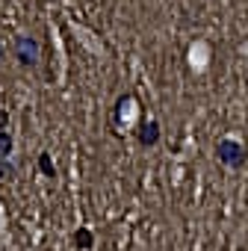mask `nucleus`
<instances>
[{
  "instance_id": "1",
  "label": "nucleus",
  "mask_w": 248,
  "mask_h": 251,
  "mask_svg": "<svg viewBox=\"0 0 248 251\" xmlns=\"http://www.w3.org/2000/svg\"><path fill=\"white\" fill-rule=\"evenodd\" d=\"M216 157H219V163H224L227 169H239V166L245 163V145L236 142V139H219Z\"/></svg>"
},
{
  "instance_id": "2",
  "label": "nucleus",
  "mask_w": 248,
  "mask_h": 251,
  "mask_svg": "<svg viewBox=\"0 0 248 251\" xmlns=\"http://www.w3.org/2000/svg\"><path fill=\"white\" fill-rule=\"evenodd\" d=\"M15 56H18L21 65H30L33 68L39 62V42L33 36H18L15 39Z\"/></svg>"
},
{
  "instance_id": "3",
  "label": "nucleus",
  "mask_w": 248,
  "mask_h": 251,
  "mask_svg": "<svg viewBox=\"0 0 248 251\" xmlns=\"http://www.w3.org/2000/svg\"><path fill=\"white\" fill-rule=\"evenodd\" d=\"M157 139H160V124L157 121H145L142 130H139V142L142 145H157Z\"/></svg>"
},
{
  "instance_id": "4",
  "label": "nucleus",
  "mask_w": 248,
  "mask_h": 251,
  "mask_svg": "<svg viewBox=\"0 0 248 251\" xmlns=\"http://www.w3.org/2000/svg\"><path fill=\"white\" fill-rule=\"evenodd\" d=\"M0 180H15V166L9 163V157L0 160Z\"/></svg>"
},
{
  "instance_id": "5",
  "label": "nucleus",
  "mask_w": 248,
  "mask_h": 251,
  "mask_svg": "<svg viewBox=\"0 0 248 251\" xmlns=\"http://www.w3.org/2000/svg\"><path fill=\"white\" fill-rule=\"evenodd\" d=\"M74 245H77V248H92V233H89L86 227H80V230L74 233Z\"/></svg>"
},
{
  "instance_id": "6",
  "label": "nucleus",
  "mask_w": 248,
  "mask_h": 251,
  "mask_svg": "<svg viewBox=\"0 0 248 251\" xmlns=\"http://www.w3.org/2000/svg\"><path fill=\"white\" fill-rule=\"evenodd\" d=\"M9 154H12V136L6 130H0V160L9 157Z\"/></svg>"
},
{
  "instance_id": "7",
  "label": "nucleus",
  "mask_w": 248,
  "mask_h": 251,
  "mask_svg": "<svg viewBox=\"0 0 248 251\" xmlns=\"http://www.w3.org/2000/svg\"><path fill=\"white\" fill-rule=\"evenodd\" d=\"M39 169H42V175L53 177V163H50V154H39Z\"/></svg>"
},
{
  "instance_id": "8",
  "label": "nucleus",
  "mask_w": 248,
  "mask_h": 251,
  "mask_svg": "<svg viewBox=\"0 0 248 251\" xmlns=\"http://www.w3.org/2000/svg\"><path fill=\"white\" fill-rule=\"evenodd\" d=\"M6 121H9V115H6L3 109H0V127H3V124H6Z\"/></svg>"
},
{
  "instance_id": "9",
  "label": "nucleus",
  "mask_w": 248,
  "mask_h": 251,
  "mask_svg": "<svg viewBox=\"0 0 248 251\" xmlns=\"http://www.w3.org/2000/svg\"><path fill=\"white\" fill-rule=\"evenodd\" d=\"M0 62H3V42H0Z\"/></svg>"
}]
</instances>
